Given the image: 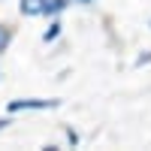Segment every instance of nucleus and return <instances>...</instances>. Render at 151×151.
Wrapping results in <instances>:
<instances>
[{
	"label": "nucleus",
	"mask_w": 151,
	"mask_h": 151,
	"mask_svg": "<svg viewBox=\"0 0 151 151\" xmlns=\"http://www.w3.org/2000/svg\"><path fill=\"white\" fill-rule=\"evenodd\" d=\"M58 100H12L9 112H27V109H55Z\"/></svg>",
	"instance_id": "obj_1"
},
{
	"label": "nucleus",
	"mask_w": 151,
	"mask_h": 151,
	"mask_svg": "<svg viewBox=\"0 0 151 151\" xmlns=\"http://www.w3.org/2000/svg\"><path fill=\"white\" fill-rule=\"evenodd\" d=\"M48 3H52V0H21L18 9H21V15H45Z\"/></svg>",
	"instance_id": "obj_2"
},
{
	"label": "nucleus",
	"mask_w": 151,
	"mask_h": 151,
	"mask_svg": "<svg viewBox=\"0 0 151 151\" xmlns=\"http://www.w3.org/2000/svg\"><path fill=\"white\" fill-rule=\"evenodd\" d=\"M58 33H60V24H52V27L45 30V36H42V40H45V42H52V40H55Z\"/></svg>",
	"instance_id": "obj_3"
},
{
	"label": "nucleus",
	"mask_w": 151,
	"mask_h": 151,
	"mask_svg": "<svg viewBox=\"0 0 151 151\" xmlns=\"http://www.w3.org/2000/svg\"><path fill=\"white\" fill-rule=\"evenodd\" d=\"M67 6V0H52V3H48V12H60Z\"/></svg>",
	"instance_id": "obj_4"
},
{
	"label": "nucleus",
	"mask_w": 151,
	"mask_h": 151,
	"mask_svg": "<svg viewBox=\"0 0 151 151\" xmlns=\"http://www.w3.org/2000/svg\"><path fill=\"white\" fill-rule=\"evenodd\" d=\"M6 42H9V33L0 27V52H3V45H6Z\"/></svg>",
	"instance_id": "obj_5"
},
{
	"label": "nucleus",
	"mask_w": 151,
	"mask_h": 151,
	"mask_svg": "<svg viewBox=\"0 0 151 151\" xmlns=\"http://www.w3.org/2000/svg\"><path fill=\"white\" fill-rule=\"evenodd\" d=\"M6 124H9V121H3V118H0V130H3V127H6Z\"/></svg>",
	"instance_id": "obj_6"
},
{
	"label": "nucleus",
	"mask_w": 151,
	"mask_h": 151,
	"mask_svg": "<svg viewBox=\"0 0 151 151\" xmlns=\"http://www.w3.org/2000/svg\"><path fill=\"white\" fill-rule=\"evenodd\" d=\"M82 3H91V0H82Z\"/></svg>",
	"instance_id": "obj_7"
}]
</instances>
